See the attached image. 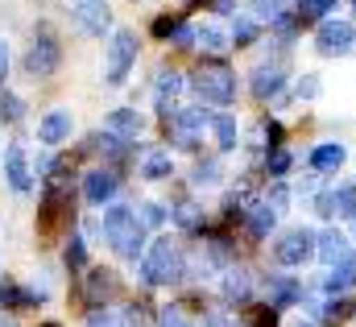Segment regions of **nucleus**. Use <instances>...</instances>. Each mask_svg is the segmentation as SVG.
I'll list each match as a JSON object with an SVG mask.
<instances>
[{"mask_svg": "<svg viewBox=\"0 0 356 327\" xmlns=\"http://www.w3.org/2000/svg\"><path fill=\"white\" fill-rule=\"evenodd\" d=\"M99 228H104V237L112 241V248H116L120 257L137 261V253H141V245H145V220H137L129 207H108Z\"/></svg>", "mask_w": 356, "mask_h": 327, "instance_id": "nucleus-1", "label": "nucleus"}, {"mask_svg": "<svg viewBox=\"0 0 356 327\" xmlns=\"http://www.w3.org/2000/svg\"><path fill=\"white\" fill-rule=\"evenodd\" d=\"M195 95L203 99V104H232L236 99V75L224 67V63H203L199 71H195Z\"/></svg>", "mask_w": 356, "mask_h": 327, "instance_id": "nucleus-2", "label": "nucleus"}, {"mask_svg": "<svg viewBox=\"0 0 356 327\" xmlns=\"http://www.w3.org/2000/svg\"><path fill=\"white\" fill-rule=\"evenodd\" d=\"M182 253H178L175 241H158L149 248V257L141 261V278L149 286H170V282H182Z\"/></svg>", "mask_w": 356, "mask_h": 327, "instance_id": "nucleus-3", "label": "nucleus"}, {"mask_svg": "<svg viewBox=\"0 0 356 327\" xmlns=\"http://www.w3.org/2000/svg\"><path fill=\"white\" fill-rule=\"evenodd\" d=\"M133 63H137V33H129V29H116V33H112V46H108L104 79L112 83V87H120Z\"/></svg>", "mask_w": 356, "mask_h": 327, "instance_id": "nucleus-4", "label": "nucleus"}, {"mask_svg": "<svg viewBox=\"0 0 356 327\" xmlns=\"http://www.w3.org/2000/svg\"><path fill=\"white\" fill-rule=\"evenodd\" d=\"M315 50L323 58H348L356 54V29L353 21H323L315 33Z\"/></svg>", "mask_w": 356, "mask_h": 327, "instance_id": "nucleus-5", "label": "nucleus"}, {"mask_svg": "<svg viewBox=\"0 0 356 327\" xmlns=\"http://www.w3.org/2000/svg\"><path fill=\"white\" fill-rule=\"evenodd\" d=\"M58 58H63L58 42H54L50 33H38V38H33V46H29V54H25V71H29V75H38V79H46V75H54V71H58Z\"/></svg>", "mask_w": 356, "mask_h": 327, "instance_id": "nucleus-6", "label": "nucleus"}, {"mask_svg": "<svg viewBox=\"0 0 356 327\" xmlns=\"http://www.w3.org/2000/svg\"><path fill=\"white\" fill-rule=\"evenodd\" d=\"M315 241H319V237H315L311 228H290V232H286V237L277 241L273 257H277L282 265H302V261H307V257L315 253Z\"/></svg>", "mask_w": 356, "mask_h": 327, "instance_id": "nucleus-7", "label": "nucleus"}, {"mask_svg": "<svg viewBox=\"0 0 356 327\" xmlns=\"http://www.w3.org/2000/svg\"><path fill=\"white\" fill-rule=\"evenodd\" d=\"M75 21H79V29H83V33L99 38V33L108 29V21H112L108 0H75Z\"/></svg>", "mask_w": 356, "mask_h": 327, "instance_id": "nucleus-8", "label": "nucleus"}, {"mask_svg": "<svg viewBox=\"0 0 356 327\" xmlns=\"http://www.w3.org/2000/svg\"><path fill=\"white\" fill-rule=\"evenodd\" d=\"M286 83V58H273V63H261L253 71V95L257 99H273Z\"/></svg>", "mask_w": 356, "mask_h": 327, "instance_id": "nucleus-9", "label": "nucleus"}, {"mask_svg": "<svg viewBox=\"0 0 356 327\" xmlns=\"http://www.w3.org/2000/svg\"><path fill=\"white\" fill-rule=\"evenodd\" d=\"M266 294H269V307H273V311H282V307H290V303H302V298H307V294H302V286H298L294 278H282V273L266 278Z\"/></svg>", "mask_w": 356, "mask_h": 327, "instance_id": "nucleus-10", "label": "nucleus"}, {"mask_svg": "<svg viewBox=\"0 0 356 327\" xmlns=\"http://www.w3.org/2000/svg\"><path fill=\"white\" fill-rule=\"evenodd\" d=\"M319 216L323 220H332V216H353L356 212V182L353 186H340V191H327V195H319Z\"/></svg>", "mask_w": 356, "mask_h": 327, "instance_id": "nucleus-11", "label": "nucleus"}, {"mask_svg": "<svg viewBox=\"0 0 356 327\" xmlns=\"http://www.w3.org/2000/svg\"><path fill=\"white\" fill-rule=\"evenodd\" d=\"M38 137H42V145H58L63 137H71V112H63V108L46 112L38 125Z\"/></svg>", "mask_w": 356, "mask_h": 327, "instance_id": "nucleus-12", "label": "nucleus"}, {"mask_svg": "<svg viewBox=\"0 0 356 327\" xmlns=\"http://www.w3.org/2000/svg\"><path fill=\"white\" fill-rule=\"evenodd\" d=\"M83 195H88V203H108L112 195H116V174L112 170H95L83 178Z\"/></svg>", "mask_w": 356, "mask_h": 327, "instance_id": "nucleus-13", "label": "nucleus"}, {"mask_svg": "<svg viewBox=\"0 0 356 327\" xmlns=\"http://www.w3.org/2000/svg\"><path fill=\"white\" fill-rule=\"evenodd\" d=\"M353 282H356V253H348L344 261H336V265H332V273L323 278V290H327V294H340V290H344V286H353Z\"/></svg>", "mask_w": 356, "mask_h": 327, "instance_id": "nucleus-14", "label": "nucleus"}, {"mask_svg": "<svg viewBox=\"0 0 356 327\" xmlns=\"http://www.w3.org/2000/svg\"><path fill=\"white\" fill-rule=\"evenodd\" d=\"M4 166H8V182H13V191H29L33 174H29V166H25V150H21V145H13V150L4 154Z\"/></svg>", "mask_w": 356, "mask_h": 327, "instance_id": "nucleus-15", "label": "nucleus"}, {"mask_svg": "<svg viewBox=\"0 0 356 327\" xmlns=\"http://www.w3.org/2000/svg\"><path fill=\"white\" fill-rule=\"evenodd\" d=\"M67 212H71V195H67L63 186H54V191L46 195V203H42V228H54Z\"/></svg>", "mask_w": 356, "mask_h": 327, "instance_id": "nucleus-16", "label": "nucleus"}, {"mask_svg": "<svg viewBox=\"0 0 356 327\" xmlns=\"http://www.w3.org/2000/svg\"><path fill=\"white\" fill-rule=\"evenodd\" d=\"M112 290H116V278H112L108 269H91V273H88V286H83V294H88L91 307H99V303H104Z\"/></svg>", "mask_w": 356, "mask_h": 327, "instance_id": "nucleus-17", "label": "nucleus"}, {"mask_svg": "<svg viewBox=\"0 0 356 327\" xmlns=\"http://www.w3.org/2000/svg\"><path fill=\"white\" fill-rule=\"evenodd\" d=\"M108 133H116L120 141H133V137L141 133V116H137V112H129V108H120V112H112V116H108Z\"/></svg>", "mask_w": 356, "mask_h": 327, "instance_id": "nucleus-18", "label": "nucleus"}, {"mask_svg": "<svg viewBox=\"0 0 356 327\" xmlns=\"http://www.w3.org/2000/svg\"><path fill=\"white\" fill-rule=\"evenodd\" d=\"M315 253H319V261H323V265H336V261H344V257H348L353 248H348V241H344L340 232H323Z\"/></svg>", "mask_w": 356, "mask_h": 327, "instance_id": "nucleus-19", "label": "nucleus"}, {"mask_svg": "<svg viewBox=\"0 0 356 327\" xmlns=\"http://www.w3.org/2000/svg\"><path fill=\"white\" fill-rule=\"evenodd\" d=\"M249 228H253V237H269V228L277 224V207L273 203H249Z\"/></svg>", "mask_w": 356, "mask_h": 327, "instance_id": "nucleus-20", "label": "nucleus"}, {"mask_svg": "<svg viewBox=\"0 0 356 327\" xmlns=\"http://www.w3.org/2000/svg\"><path fill=\"white\" fill-rule=\"evenodd\" d=\"M311 166H315L319 174H332V170H340V166H344V145H336V141L319 145V150L311 154Z\"/></svg>", "mask_w": 356, "mask_h": 327, "instance_id": "nucleus-21", "label": "nucleus"}, {"mask_svg": "<svg viewBox=\"0 0 356 327\" xmlns=\"http://www.w3.org/2000/svg\"><path fill=\"white\" fill-rule=\"evenodd\" d=\"M249 290H253V282H249L245 269H228V273H224V298H228V303L249 298Z\"/></svg>", "mask_w": 356, "mask_h": 327, "instance_id": "nucleus-22", "label": "nucleus"}, {"mask_svg": "<svg viewBox=\"0 0 356 327\" xmlns=\"http://www.w3.org/2000/svg\"><path fill=\"white\" fill-rule=\"evenodd\" d=\"M211 133H216V141H220L224 154L236 150V120L232 116H211Z\"/></svg>", "mask_w": 356, "mask_h": 327, "instance_id": "nucleus-23", "label": "nucleus"}, {"mask_svg": "<svg viewBox=\"0 0 356 327\" xmlns=\"http://www.w3.org/2000/svg\"><path fill=\"white\" fill-rule=\"evenodd\" d=\"M199 46H203L207 54H224V50H228V33L216 29V25H207V29H199Z\"/></svg>", "mask_w": 356, "mask_h": 327, "instance_id": "nucleus-24", "label": "nucleus"}, {"mask_svg": "<svg viewBox=\"0 0 356 327\" xmlns=\"http://www.w3.org/2000/svg\"><path fill=\"white\" fill-rule=\"evenodd\" d=\"M33 298H42V294H29V290H17L13 282H4V286H0V307H29Z\"/></svg>", "mask_w": 356, "mask_h": 327, "instance_id": "nucleus-25", "label": "nucleus"}, {"mask_svg": "<svg viewBox=\"0 0 356 327\" xmlns=\"http://www.w3.org/2000/svg\"><path fill=\"white\" fill-rule=\"evenodd\" d=\"M340 0H298V17H311V21H323L327 13H336Z\"/></svg>", "mask_w": 356, "mask_h": 327, "instance_id": "nucleus-26", "label": "nucleus"}, {"mask_svg": "<svg viewBox=\"0 0 356 327\" xmlns=\"http://www.w3.org/2000/svg\"><path fill=\"white\" fill-rule=\"evenodd\" d=\"M232 42H236V46L257 42V21H253V17H236V25H232Z\"/></svg>", "mask_w": 356, "mask_h": 327, "instance_id": "nucleus-27", "label": "nucleus"}, {"mask_svg": "<svg viewBox=\"0 0 356 327\" xmlns=\"http://www.w3.org/2000/svg\"><path fill=\"white\" fill-rule=\"evenodd\" d=\"M182 91V75L178 71H158V99L166 104V95H178Z\"/></svg>", "mask_w": 356, "mask_h": 327, "instance_id": "nucleus-28", "label": "nucleus"}, {"mask_svg": "<svg viewBox=\"0 0 356 327\" xmlns=\"http://www.w3.org/2000/svg\"><path fill=\"white\" fill-rule=\"evenodd\" d=\"M170 174V154H149L145 158V178H166Z\"/></svg>", "mask_w": 356, "mask_h": 327, "instance_id": "nucleus-29", "label": "nucleus"}, {"mask_svg": "<svg viewBox=\"0 0 356 327\" xmlns=\"http://www.w3.org/2000/svg\"><path fill=\"white\" fill-rule=\"evenodd\" d=\"M83 261H88V248H83L79 237H71V245H67V265H71V269H83Z\"/></svg>", "mask_w": 356, "mask_h": 327, "instance_id": "nucleus-30", "label": "nucleus"}, {"mask_svg": "<svg viewBox=\"0 0 356 327\" xmlns=\"http://www.w3.org/2000/svg\"><path fill=\"white\" fill-rule=\"evenodd\" d=\"M195 182H199V186L220 182V162H199V170H195Z\"/></svg>", "mask_w": 356, "mask_h": 327, "instance_id": "nucleus-31", "label": "nucleus"}, {"mask_svg": "<svg viewBox=\"0 0 356 327\" xmlns=\"http://www.w3.org/2000/svg\"><path fill=\"white\" fill-rule=\"evenodd\" d=\"M348 315H353V307H348V303H327L319 319H323V324H340V319H348Z\"/></svg>", "mask_w": 356, "mask_h": 327, "instance_id": "nucleus-32", "label": "nucleus"}, {"mask_svg": "<svg viewBox=\"0 0 356 327\" xmlns=\"http://www.w3.org/2000/svg\"><path fill=\"white\" fill-rule=\"evenodd\" d=\"M178 224H182V228H199V224H203L199 207H195V203H182V207H178Z\"/></svg>", "mask_w": 356, "mask_h": 327, "instance_id": "nucleus-33", "label": "nucleus"}, {"mask_svg": "<svg viewBox=\"0 0 356 327\" xmlns=\"http://www.w3.org/2000/svg\"><path fill=\"white\" fill-rule=\"evenodd\" d=\"M0 116H4V120H17V116H21V99L8 95V91H0Z\"/></svg>", "mask_w": 356, "mask_h": 327, "instance_id": "nucleus-34", "label": "nucleus"}, {"mask_svg": "<svg viewBox=\"0 0 356 327\" xmlns=\"http://www.w3.org/2000/svg\"><path fill=\"white\" fill-rule=\"evenodd\" d=\"M266 166H269V174H273V178H282V174L290 170V154H286V150H273Z\"/></svg>", "mask_w": 356, "mask_h": 327, "instance_id": "nucleus-35", "label": "nucleus"}, {"mask_svg": "<svg viewBox=\"0 0 356 327\" xmlns=\"http://www.w3.org/2000/svg\"><path fill=\"white\" fill-rule=\"evenodd\" d=\"M170 38H175V46H178V50H191V46L199 42V33H195L191 25H178V29L170 33Z\"/></svg>", "mask_w": 356, "mask_h": 327, "instance_id": "nucleus-36", "label": "nucleus"}, {"mask_svg": "<svg viewBox=\"0 0 356 327\" xmlns=\"http://www.w3.org/2000/svg\"><path fill=\"white\" fill-rule=\"evenodd\" d=\"M158 327H191V324H186V315H182L178 307H166L162 319H158Z\"/></svg>", "mask_w": 356, "mask_h": 327, "instance_id": "nucleus-37", "label": "nucleus"}, {"mask_svg": "<svg viewBox=\"0 0 356 327\" xmlns=\"http://www.w3.org/2000/svg\"><path fill=\"white\" fill-rule=\"evenodd\" d=\"M315 95H319V79L315 75H302L298 79V99H315Z\"/></svg>", "mask_w": 356, "mask_h": 327, "instance_id": "nucleus-38", "label": "nucleus"}, {"mask_svg": "<svg viewBox=\"0 0 356 327\" xmlns=\"http://www.w3.org/2000/svg\"><path fill=\"white\" fill-rule=\"evenodd\" d=\"M178 25H182L178 17H158V21H154V33H158V38H170Z\"/></svg>", "mask_w": 356, "mask_h": 327, "instance_id": "nucleus-39", "label": "nucleus"}, {"mask_svg": "<svg viewBox=\"0 0 356 327\" xmlns=\"http://www.w3.org/2000/svg\"><path fill=\"white\" fill-rule=\"evenodd\" d=\"M88 327H120L108 311H91V319H88Z\"/></svg>", "mask_w": 356, "mask_h": 327, "instance_id": "nucleus-40", "label": "nucleus"}, {"mask_svg": "<svg viewBox=\"0 0 356 327\" xmlns=\"http://www.w3.org/2000/svg\"><path fill=\"white\" fill-rule=\"evenodd\" d=\"M166 220V207H158V203H145V224H162Z\"/></svg>", "mask_w": 356, "mask_h": 327, "instance_id": "nucleus-41", "label": "nucleus"}, {"mask_svg": "<svg viewBox=\"0 0 356 327\" xmlns=\"http://www.w3.org/2000/svg\"><path fill=\"white\" fill-rule=\"evenodd\" d=\"M203 327H236V324H232L228 315H207V324H203Z\"/></svg>", "mask_w": 356, "mask_h": 327, "instance_id": "nucleus-42", "label": "nucleus"}, {"mask_svg": "<svg viewBox=\"0 0 356 327\" xmlns=\"http://www.w3.org/2000/svg\"><path fill=\"white\" fill-rule=\"evenodd\" d=\"M4 75H8V46L0 42V79H4Z\"/></svg>", "mask_w": 356, "mask_h": 327, "instance_id": "nucleus-43", "label": "nucleus"}, {"mask_svg": "<svg viewBox=\"0 0 356 327\" xmlns=\"http://www.w3.org/2000/svg\"><path fill=\"white\" fill-rule=\"evenodd\" d=\"M294 327H315V324H294Z\"/></svg>", "mask_w": 356, "mask_h": 327, "instance_id": "nucleus-44", "label": "nucleus"}, {"mask_svg": "<svg viewBox=\"0 0 356 327\" xmlns=\"http://www.w3.org/2000/svg\"><path fill=\"white\" fill-rule=\"evenodd\" d=\"M353 220H356V212H353Z\"/></svg>", "mask_w": 356, "mask_h": 327, "instance_id": "nucleus-45", "label": "nucleus"}, {"mask_svg": "<svg viewBox=\"0 0 356 327\" xmlns=\"http://www.w3.org/2000/svg\"><path fill=\"white\" fill-rule=\"evenodd\" d=\"M50 327H54V324H50Z\"/></svg>", "mask_w": 356, "mask_h": 327, "instance_id": "nucleus-46", "label": "nucleus"}, {"mask_svg": "<svg viewBox=\"0 0 356 327\" xmlns=\"http://www.w3.org/2000/svg\"><path fill=\"white\" fill-rule=\"evenodd\" d=\"M8 327H13V324H8Z\"/></svg>", "mask_w": 356, "mask_h": 327, "instance_id": "nucleus-47", "label": "nucleus"}]
</instances>
